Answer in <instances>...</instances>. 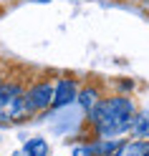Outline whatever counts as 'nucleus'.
Masks as SVG:
<instances>
[{
    "label": "nucleus",
    "instance_id": "obj_1",
    "mask_svg": "<svg viewBox=\"0 0 149 156\" xmlns=\"http://www.w3.org/2000/svg\"><path fill=\"white\" fill-rule=\"evenodd\" d=\"M136 103L129 96H111V98H101L96 108L88 116V123L94 129L96 139H121L129 133L136 113Z\"/></svg>",
    "mask_w": 149,
    "mask_h": 156
},
{
    "label": "nucleus",
    "instance_id": "obj_2",
    "mask_svg": "<svg viewBox=\"0 0 149 156\" xmlns=\"http://www.w3.org/2000/svg\"><path fill=\"white\" fill-rule=\"evenodd\" d=\"M25 103L31 116L48 111L53 106V81L43 78V81H35L31 88H25Z\"/></svg>",
    "mask_w": 149,
    "mask_h": 156
},
{
    "label": "nucleus",
    "instance_id": "obj_3",
    "mask_svg": "<svg viewBox=\"0 0 149 156\" xmlns=\"http://www.w3.org/2000/svg\"><path fill=\"white\" fill-rule=\"evenodd\" d=\"M78 78H71V76H63L53 83V106L51 108H63V106L73 103L76 96H78Z\"/></svg>",
    "mask_w": 149,
    "mask_h": 156
},
{
    "label": "nucleus",
    "instance_id": "obj_4",
    "mask_svg": "<svg viewBox=\"0 0 149 156\" xmlns=\"http://www.w3.org/2000/svg\"><path fill=\"white\" fill-rule=\"evenodd\" d=\"M23 83L18 81H0V123H8V113L18 93H23Z\"/></svg>",
    "mask_w": 149,
    "mask_h": 156
},
{
    "label": "nucleus",
    "instance_id": "obj_5",
    "mask_svg": "<svg viewBox=\"0 0 149 156\" xmlns=\"http://www.w3.org/2000/svg\"><path fill=\"white\" fill-rule=\"evenodd\" d=\"M101 98H104V93H101V88H99L96 83H88V86H84V88H78V96H76V101L84 108V113H91Z\"/></svg>",
    "mask_w": 149,
    "mask_h": 156
},
{
    "label": "nucleus",
    "instance_id": "obj_6",
    "mask_svg": "<svg viewBox=\"0 0 149 156\" xmlns=\"http://www.w3.org/2000/svg\"><path fill=\"white\" fill-rule=\"evenodd\" d=\"M111 156H149V141H144V139L121 141V146Z\"/></svg>",
    "mask_w": 149,
    "mask_h": 156
},
{
    "label": "nucleus",
    "instance_id": "obj_7",
    "mask_svg": "<svg viewBox=\"0 0 149 156\" xmlns=\"http://www.w3.org/2000/svg\"><path fill=\"white\" fill-rule=\"evenodd\" d=\"M124 139H94L88 144V154L91 156H111L119 146H121Z\"/></svg>",
    "mask_w": 149,
    "mask_h": 156
},
{
    "label": "nucleus",
    "instance_id": "obj_8",
    "mask_svg": "<svg viewBox=\"0 0 149 156\" xmlns=\"http://www.w3.org/2000/svg\"><path fill=\"white\" fill-rule=\"evenodd\" d=\"M129 133L134 136V139H144L149 141V108H142L134 113V121H132V129Z\"/></svg>",
    "mask_w": 149,
    "mask_h": 156
},
{
    "label": "nucleus",
    "instance_id": "obj_9",
    "mask_svg": "<svg viewBox=\"0 0 149 156\" xmlns=\"http://www.w3.org/2000/svg\"><path fill=\"white\" fill-rule=\"evenodd\" d=\"M25 156H48V144L46 139H31L25 146H23Z\"/></svg>",
    "mask_w": 149,
    "mask_h": 156
},
{
    "label": "nucleus",
    "instance_id": "obj_10",
    "mask_svg": "<svg viewBox=\"0 0 149 156\" xmlns=\"http://www.w3.org/2000/svg\"><path fill=\"white\" fill-rule=\"evenodd\" d=\"M73 156H91V154H88V146H76Z\"/></svg>",
    "mask_w": 149,
    "mask_h": 156
},
{
    "label": "nucleus",
    "instance_id": "obj_11",
    "mask_svg": "<svg viewBox=\"0 0 149 156\" xmlns=\"http://www.w3.org/2000/svg\"><path fill=\"white\" fill-rule=\"evenodd\" d=\"M119 88H121V91H132L134 88V81H129V78H126V81H119Z\"/></svg>",
    "mask_w": 149,
    "mask_h": 156
},
{
    "label": "nucleus",
    "instance_id": "obj_12",
    "mask_svg": "<svg viewBox=\"0 0 149 156\" xmlns=\"http://www.w3.org/2000/svg\"><path fill=\"white\" fill-rule=\"evenodd\" d=\"M144 5H147V8H149V0H144Z\"/></svg>",
    "mask_w": 149,
    "mask_h": 156
},
{
    "label": "nucleus",
    "instance_id": "obj_13",
    "mask_svg": "<svg viewBox=\"0 0 149 156\" xmlns=\"http://www.w3.org/2000/svg\"><path fill=\"white\" fill-rule=\"evenodd\" d=\"M0 81H3V76H0Z\"/></svg>",
    "mask_w": 149,
    "mask_h": 156
}]
</instances>
